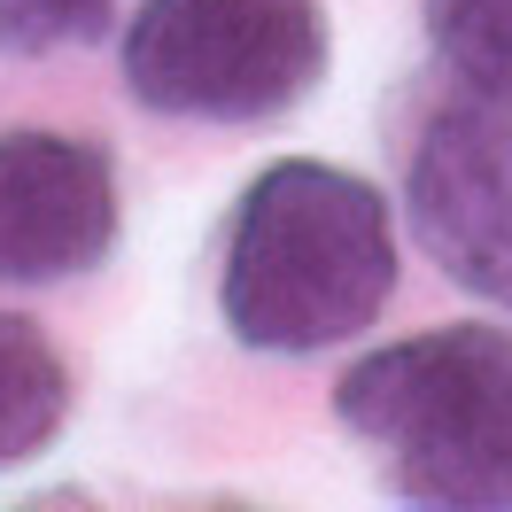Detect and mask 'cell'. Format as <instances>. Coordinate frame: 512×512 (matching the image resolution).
<instances>
[{
	"label": "cell",
	"instance_id": "1",
	"mask_svg": "<svg viewBox=\"0 0 512 512\" xmlns=\"http://www.w3.org/2000/svg\"><path fill=\"white\" fill-rule=\"evenodd\" d=\"M396 295V218L373 179L288 156L233 210L218 311L256 357H319L357 342Z\"/></svg>",
	"mask_w": 512,
	"mask_h": 512
},
{
	"label": "cell",
	"instance_id": "2",
	"mask_svg": "<svg viewBox=\"0 0 512 512\" xmlns=\"http://www.w3.org/2000/svg\"><path fill=\"white\" fill-rule=\"evenodd\" d=\"M334 412L396 481V497L443 512H512V334L427 326L357 357Z\"/></svg>",
	"mask_w": 512,
	"mask_h": 512
},
{
	"label": "cell",
	"instance_id": "5",
	"mask_svg": "<svg viewBox=\"0 0 512 512\" xmlns=\"http://www.w3.org/2000/svg\"><path fill=\"white\" fill-rule=\"evenodd\" d=\"M117 241V171L70 132H0V280L47 288L94 272Z\"/></svg>",
	"mask_w": 512,
	"mask_h": 512
},
{
	"label": "cell",
	"instance_id": "7",
	"mask_svg": "<svg viewBox=\"0 0 512 512\" xmlns=\"http://www.w3.org/2000/svg\"><path fill=\"white\" fill-rule=\"evenodd\" d=\"M427 39L474 101L512 109V0H427Z\"/></svg>",
	"mask_w": 512,
	"mask_h": 512
},
{
	"label": "cell",
	"instance_id": "8",
	"mask_svg": "<svg viewBox=\"0 0 512 512\" xmlns=\"http://www.w3.org/2000/svg\"><path fill=\"white\" fill-rule=\"evenodd\" d=\"M117 0H0V55H63L109 32Z\"/></svg>",
	"mask_w": 512,
	"mask_h": 512
},
{
	"label": "cell",
	"instance_id": "6",
	"mask_svg": "<svg viewBox=\"0 0 512 512\" xmlns=\"http://www.w3.org/2000/svg\"><path fill=\"white\" fill-rule=\"evenodd\" d=\"M70 419V365L47 342V326L0 311V474L24 466L63 435Z\"/></svg>",
	"mask_w": 512,
	"mask_h": 512
},
{
	"label": "cell",
	"instance_id": "3",
	"mask_svg": "<svg viewBox=\"0 0 512 512\" xmlns=\"http://www.w3.org/2000/svg\"><path fill=\"white\" fill-rule=\"evenodd\" d=\"M319 0H140L125 32V86L179 125H272L319 94Z\"/></svg>",
	"mask_w": 512,
	"mask_h": 512
},
{
	"label": "cell",
	"instance_id": "4",
	"mask_svg": "<svg viewBox=\"0 0 512 512\" xmlns=\"http://www.w3.org/2000/svg\"><path fill=\"white\" fill-rule=\"evenodd\" d=\"M404 210L458 288L512 311V109H443L412 148Z\"/></svg>",
	"mask_w": 512,
	"mask_h": 512
}]
</instances>
